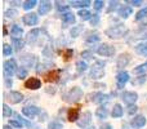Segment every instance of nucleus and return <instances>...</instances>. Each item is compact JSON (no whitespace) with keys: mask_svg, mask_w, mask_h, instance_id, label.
<instances>
[{"mask_svg":"<svg viewBox=\"0 0 147 129\" xmlns=\"http://www.w3.org/2000/svg\"><path fill=\"white\" fill-rule=\"evenodd\" d=\"M121 99L124 101V103L132 106V105H134L136 101L138 99V94L136 93V92H124V93L121 94Z\"/></svg>","mask_w":147,"mask_h":129,"instance_id":"obj_8","label":"nucleus"},{"mask_svg":"<svg viewBox=\"0 0 147 129\" xmlns=\"http://www.w3.org/2000/svg\"><path fill=\"white\" fill-rule=\"evenodd\" d=\"M39 35H40V30H39V28H32V30L26 35V40L25 41L27 44H30V45H34V44L38 41Z\"/></svg>","mask_w":147,"mask_h":129,"instance_id":"obj_12","label":"nucleus"},{"mask_svg":"<svg viewBox=\"0 0 147 129\" xmlns=\"http://www.w3.org/2000/svg\"><path fill=\"white\" fill-rule=\"evenodd\" d=\"M81 57H83V59H90L93 58V53H92V51H84L81 52Z\"/></svg>","mask_w":147,"mask_h":129,"instance_id":"obj_50","label":"nucleus"},{"mask_svg":"<svg viewBox=\"0 0 147 129\" xmlns=\"http://www.w3.org/2000/svg\"><path fill=\"white\" fill-rule=\"evenodd\" d=\"M12 84H13L12 79H5V86H7V88H10V86H12Z\"/></svg>","mask_w":147,"mask_h":129,"instance_id":"obj_54","label":"nucleus"},{"mask_svg":"<svg viewBox=\"0 0 147 129\" xmlns=\"http://www.w3.org/2000/svg\"><path fill=\"white\" fill-rule=\"evenodd\" d=\"M83 30H84L83 25H76L70 30V35H71L72 38H78V36H80V34L83 32Z\"/></svg>","mask_w":147,"mask_h":129,"instance_id":"obj_30","label":"nucleus"},{"mask_svg":"<svg viewBox=\"0 0 147 129\" xmlns=\"http://www.w3.org/2000/svg\"><path fill=\"white\" fill-rule=\"evenodd\" d=\"M61 72H62L61 70H56V71H53V72H51L49 74V76H48V81H57Z\"/></svg>","mask_w":147,"mask_h":129,"instance_id":"obj_38","label":"nucleus"},{"mask_svg":"<svg viewBox=\"0 0 147 129\" xmlns=\"http://www.w3.org/2000/svg\"><path fill=\"white\" fill-rule=\"evenodd\" d=\"M61 17H62V22L66 23V25H72V23H75V16H74V13H71V12L63 13Z\"/></svg>","mask_w":147,"mask_h":129,"instance_id":"obj_25","label":"nucleus"},{"mask_svg":"<svg viewBox=\"0 0 147 129\" xmlns=\"http://www.w3.org/2000/svg\"><path fill=\"white\" fill-rule=\"evenodd\" d=\"M25 86L27 89H31V91H36V89L41 88V80L38 78H30L26 80Z\"/></svg>","mask_w":147,"mask_h":129,"instance_id":"obj_13","label":"nucleus"},{"mask_svg":"<svg viewBox=\"0 0 147 129\" xmlns=\"http://www.w3.org/2000/svg\"><path fill=\"white\" fill-rule=\"evenodd\" d=\"M13 114V111H12V109H10L8 105H3V118H9L10 115Z\"/></svg>","mask_w":147,"mask_h":129,"instance_id":"obj_39","label":"nucleus"},{"mask_svg":"<svg viewBox=\"0 0 147 129\" xmlns=\"http://www.w3.org/2000/svg\"><path fill=\"white\" fill-rule=\"evenodd\" d=\"M20 59L23 67H34L36 65V57L34 54H23Z\"/></svg>","mask_w":147,"mask_h":129,"instance_id":"obj_11","label":"nucleus"},{"mask_svg":"<svg viewBox=\"0 0 147 129\" xmlns=\"http://www.w3.org/2000/svg\"><path fill=\"white\" fill-rule=\"evenodd\" d=\"M3 129H12V127H10V125H4Z\"/></svg>","mask_w":147,"mask_h":129,"instance_id":"obj_56","label":"nucleus"},{"mask_svg":"<svg viewBox=\"0 0 147 129\" xmlns=\"http://www.w3.org/2000/svg\"><path fill=\"white\" fill-rule=\"evenodd\" d=\"M78 16L83 21H90V18L93 17V14H92L88 9H80V10H79V13H78Z\"/></svg>","mask_w":147,"mask_h":129,"instance_id":"obj_29","label":"nucleus"},{"mask_svg":"<svg viewBox=\"0 0 147 129\" xmlns=\"http://www.w3.org/2000/svg\"><path fill=\"white\" fill-rule=\"evenodd\" d=\"M146 81V75H141V76H138V78H136L134 80L132 81V84L133 85H141V84H143Z\"/></svg>","mask_w":147,"mask_h":129,"instance_id":"obj_45","label":"nucleus"},{"mask_svg":"<svg viewBox=\"0 0 147 129\" xmlns=\"http://www.w3.org/2000/svg\"><path fill=\"white\" fill-rule=\"evenodd\" d=\"M129 74L127 71H120L116 75V86L117 89H123L125 86V84L129 81Z\"/></svg>","mask_w":147,"mask_h":129,"instance_id":"obj_7","label":"nucleus"},{"mask_svg":"<svg viewBox=\"0 0 147 129\" xmlns=\"http://www.w3.org/2000/svg\"><path fill=\"white\" fill-rule=\"evenodd\" d=\"M43 54H44V57H48V58L53 57V51H52V47L51 45L45 47V48L43 49Z\"/></svg>","mask_w":147,"mask_h":129,"instance_id":"obj_47","label":"nucleus"},{"mask_svg":"<svg viewBox=\"0 0 147 129\" xmlns=\"http://www.w3.org/2000/svg\"><path fill=\"white\" fill-rule=\"evenodd\" d=\"M123 115H124V109L121 107V105H119V103L114 105V109H112L111 116L114 118V119H119V118H121Z\"/></svg>","mask_w":147,"mask_h":129,"instance_id":"obj_20","label":"nucleus"},{"mask_svg":"<svg viewBox=\"0 0 147 129\" xmlns=\"http://www.w3.org/2000/svg\"><path fill=\"white\" fill-rule=\"evenodd\" d=\"M133 13V8L129 7V5H121L117 10V14H119L120 18H128L130 14Z\"/></svg>","mask_w":147,"mask_h":129,"instance_id":"obj_19","label":"nucleus"},{"mask_svg":"<svg viewBox=\"0 0 147 129\" xmlns=\"http://www.w3.org/2000/svg\"><path fill=\"white\" fill-rule=\"evenodd\" d=\"M27 68L26 67H18V70H17V74H16V75H17V78L18 79H25V78H27Z\"/></svg>","mask_w":147,"mask_h":129,"instance_id":"obj_35","label":"nucleus"},{"mask_svg":"<svg viewBox=\"0 0 147 129\" xmlns=\"http://www.w3.org/2000/svg\"><path fill=\"white\" fill-rule=\"evenodd\" d=\"M36 4H38V1H36V0H27V1H23L22 3V8L25 10H31Z\"/></svg>","mask_w":147,"mask_h":129,"instance_id":"obj_32","label":"nucleus"},{"mask_svg":"<svg viewBox=\"0 0 147 129\" xmlns=\"http://www.w3.org/2000/svg\"><path fill=\"white\" fill-rule=\"evenodd\" d=\"M76 68H78L79 72H84V71L88 70V65H86L85 61H83V59H81V61L76 62Z\"/></svg>","mask_w":147,"mask_h":129,"instance_id":"obj_37","label":"nucleus"},{"mask_svg":"<svg viewBox=\"0 0 147 129\" xmlns=\"http://www.w3.org/2000/svg\"><path fill=\"white\" fill-rule=\"evenodd\" d=\"M136 52H137L140 56H147V41H141L136 45Z\"/></svg>","mask_w":147,"mask_h":129,"instance_id":"obj_22","label":"nucleus"},{"mask_svg":"<svg viewBox=\"0 0 147 129\" xmlns=\"http://www.w3.org/2000/svg\"><path fill=\"white\" fill-rule=\"evenodd\" d=\"M22 21L27 26H36L39 23V16L36 13H27L22 17Z\"/></svg>","mask_w":147,"mask_h":129,"instance_id":"obj_9","label":"nucleus"},{"mask_svg":"<svg viewBox=\"0 0 147 129\" xmlns=\"http://www.w3.org/2000/svg\"><path fill=\"white\" fill-rule=\"evenodd\" d=\"M52 3L51 1H41L40 3V5H39V14L40 16H45V14H48L49 12L52 10Z\"/></svg>","mask_w":147,"mask_h":129,"instance_id":"obj_18","label":"nucleus"},{"mask_svg":"<svg viewBox=\"0 0 147 129\" xmlns=\"http://www.w3.org/2000/svg\"><path fill=\"white\" fill-rule=\"evenodd\" d=\"M127 3H128V4L134 5V7H141V5L143 4L142 0H129V1H127Z\"/></svg>","mask_w":147,"mask_h":129,"instance_id":"obj_52","label":"nucleus"},{"mask_svg":"<svg viewBox=\"0 0 147 129\" xmlns=\"http://www.w3.org/2000/svg\"><path fill=\"white\" fill-rule=\"evenodd\" d=\"M30 129H40V128H39V127H36V125H34V124H32V125H31V128H30Z\"/></svg>","mask_w":147,"mask_h":129,"instance_id":"obj_57","label":"nucleus"},{"mask_svg":"<svg viewBox=\"0 0 147 129\" xmlns=\"http://www.w3.org/2000/svg\"><path fill=\"white\" fill-rule=\"evenodd\" d=\"M48 129H63V125L59 122H57V120H53L52 123H49Z\"/></svg>","mask_w":147,"mask_h":129,"instance_id":"obj_43","label":"nucleus"},{"mask_svg":"<svg viewBox=\"0 0 147 129\" xmlns=\"http://www.w3.org/2000/svg\"><path fill=\"white\" fill-rule=\"evenodd\" d=\"M48 68H52V63H49V62H47V63H39L38 67H36V71H38L39 74H43V72H45Z\"/></svg>","mask_w":147,"mask_h":129,"instance_id":"obj_34","label":"nucleus"},{"mask_svg":"<svg viewBox=\"0 0 147 129\" xmlns=\"http://www.w3.org/2000/svg\"><path fill=\"white\" fill-rule=\"evenodd\" d=\"M4 16L5 18H14L16 16H18V12L16 9H8L4 12Z\"/></svg>","mask_w":147,"mask_h":129,"instance_id":"obj_44","label":"nucleus"},{"mask_svg":"<svg viewBox=\"0 0 147 129\" xmlns=\"http://www.w3.org/2000/svg\"><path fill=\"white\" fill-rule=\"evenodd\" d=\"M72 54H74V51H72V49H67V51H65L63 56L66 57V58H70V57H72Z\"/></svg>","mask_w":147,"mask_h":129,"instance_id":"obj_53","label":"nucleus"},{"mask_svg":"<svg viewBox=\"0 0 147 129\" xmlns=\"http://www.w3.org/2000/svg\"><path fill=\"white\" fill-rule=\"evenodd\" d=\"M8 97H9L8 99L10 101V103H13V105H17V103H20V102L23 101V94L21 93V92H17V91H10L9 94H8Z\"/></svg>","mask_w":147,"mask_h":129,"instance_id":"obj_16","label":"nucleus"},{"mask_svg":"<svg viewBox=\"0 0 147 129\" xmlns=\"http://www.w3.org/2000/svg\"><path fill=\"white\" fill-rule=\"evenodd\" d=\"M132 39H134V40H137V39L145 40V39H147V31H145V27H141V28H138L137 31H134Z\"/></svg>","mask_w":147,"mask_h":129,"instance_id":"obj_27","label":"nucleus"},{"mask_svg":"<svg viewBox=\"0 0 147 129\" xmlns=\"http://www.w3.org/2000/svg\"><path fill=\"white\" fill-rule=\"evenodd\" d=\"M137 110H138V107L136 106V105H132V106H129L128 107V110H127V112L129 115H133V114H136L137 112Z\"/></svg>","mask_w":147,"mask_h":129,"instance_id":"obj_51","label":"nucleus"},{"mask_svg":"<svg viewBox=\"0 0 147 129\" xmlns=\"http://www.w3.org/2000/svg\"><path fill=\"white\" fill-rule=\"evenodd\" d=\"M147 17V5L145 8H142L141 10H138L137 13H136V17H134V20L136 21H141L142 18H146Z\"/></svg>","mask_w":147,"mask_h":129,"instance_id":"obj_33","label":"nucleus"},{"mask_svg":"<svg viewBox=\"0 0 147 129\" xmlns=\"http://www.w3.org/2000/svg\"><path fill=\"white\" fill-rule=\"evenodd\" d=\"M22 114L25 115L26 118H28V119H32L36 115L41 114V109H39V107H36V106H25L22 109Z\"/></svg>","mask_w":147,"mask_h":129,"instance_id":"obj_6","label":"nucleus"},{"mask_svg":"<svg viewBox=\"0 0 147 129\" xmlns=\"http://www.w3.org/2000/svg\"><path fill=\"white\" fill-rule=\"evenodd\" d=\"M119 4H120L119 1H110V5H109V8H107V13H111V12H114V10H116Z\"/></svg>","mask_w":147,"mask_h":129,"instance_id":"obj_46","label":"nucleus"},{"mask_svg":"<svg viewBox=\"0 0 147 129\" xmlns=\"http://www.w3.org/2000/svg\"><path fill=\"white\" fill-rule=\"evenodd\" d=\"M67 119H69L70 122H76L78 123V120L80 119V111H79V109H70Z\"/></svg>","mask_w":147,"mask_h":129,"instance_id":"obj_23","label":"nucleus"},{"mask_svg":"<svg viewBox=\"0 0 147 129\" xmlns=\"http://www.w3.org/2000/svg\"><path fill=\"white\" fill-rule=\"evenodd\" d=\"M99 129H114V128H112V125H111V124L106 123V124H103V125H102V127L99 128Z\"/></svg>","mask_w":147,"mask_h":129,"instance_id":"obj_55","label":"nucleus"},{"mask_svg":"<svg viewBox=\"0 0 147 129\" xmlns=\"http://www.w3.org/2000/svg\"><path fill=\"white\" fill-rule=\"evenodd\" d=\"M9 125L13 128H17V129H22V123L20 122V120H10L9 122Z\"/></svg>","mask_w":147,"mask_h":129,"instance_id":"obj_49","label":"nucleus"},{"mask_svg":"<svg viewBox=\"0 0 147 129\" xmlns=\"http://www.w3.org/2000/svg\"><path fill=\"white\" fill-rule=\"evenodd\" d=\"M92 79L94 80H99L105 76V62L102 61H97L96 63L90 67V72H89Z\"/></svg>","mask_w":147,"mask_h":129,"instance_id":"obj_4","label":"nucleus"},{"mask_svg":"<svg viewBox=\"0 0 147 129\" xmlns=\"http://www.w3.org/2000/svg\"><path fill=\"white\" fill-rule=\"evenodd\" d=\"M99 22H101V17H99V14H93V17L90 18V25L92 26H98Z\"/></svg>","mask_w":147,"mask_h":129,"instance_id":"obj_48","label":"nucleus"},{"mask_svg":"<svg viewBox=\"0 0 147 129\" xmlns=\"http://www.w3.org/2000/svg\"><path fill=\"white\" fill-rule=\"evenodd\" d=\"M103 5H105L103 0H94L93 1V7H94V9H96L97 12H99V10L103 9Z\"/></svg>","mask_w":147,"mask_h":129,"instance_id":"obj_42","label":"nucleus"},{"mask_svg":"<svg viewBox=\"0 0 147 129\" xmlns=\"http://www.w3.org/2000/svg\"><path fill=\"white\" fill-rule=\"evenodd\" d=\"M96 116L98 118V119H101V120L106 119V118L109 116V110H107L105 106L98 107V109L96 110Z\"/></svg>","mask_w":147,"mask_h":129,"instance_id":"obj_28","label":"nucleus"},{"mask_svg":"<svg viewBox=\"0 0 147 129\" xmlns=\"http://www.w3.org/2000/svg\"><path fill=\"white\" fill-rule=\"evenodd\" d=\"M13 51H14V49H13L9 44H4V45H3V56L10 57L12 56V53H13Z\"/></svg>","mask_w":147,"mask_h":129,"instance_id":"obj_36","label":"nucleus"},{"mask_svg":"<svg viewBox=\"0 0 147 129\" xmlns=\"http://www.w3.org/2000/svg\"><path fill=\"white\" fill-rule=\"evenodd\" d=\"M133 72L138 74V75H145V74L147 72V62H146V63H142V65L137 66V67L133 70Z\"/></svg>","mask_w":147,"mask_h":129,"instance_id":"obj_31","label":"nucleus"},{"mask_svg":"<svg viewBox=\"0 0 147 129\" xmlns=\"http://www.w3.org/2000/svg\"><path fill=\"white\" fill-rule=\"evenodd\" d=\"M145 25L147 26V17H146V21H145V23H143V25H142V27H143V26H145Z\"/></svg>","mask_w":147,"mask_h":129,"instance_id":"obj_58","label":"nucleus"},{"mask_svg":"<svg viewBox=\"0 0 147 129\" xmlns=\"http://www.w3.org/2000/svg\"><path fill=\"white\" fill-rule=\"evenodd\" d=\"M18 66L14 58L7 59V61L3 63V74H4V79H12V76L14 74H17Z\"/></svg>","mask_w":147,"mask_h":129,"instance_id":"obj_3","label":"nucleus"},{"mask_svg":"<svg viewBox=\"0 0 147 129\" xmlns=\"http://www.w3.org/2000/svg\"><path fill=\"white\" fill-rule=\"evenodd\" d=\"M129 62H130V56L128 53H123L117 57L116 66H117V68H124V67H127Z\"/></svg>","mask_w":147,"mask_h":129,"instance_id":"obj_17","label":"nucleus"},{"mask_svg":"<svg viewBox=\"0 0 147 129\" xmlns=\"http://www.w3.org/2000/svg\"><path fill=\"white\" fill-rule=\"evenodd\" d=\"M92 4V1H89V0H72V1H70V5L71 7H75V8H88L89 5Z\"/></svg>","mask_w":147,"mask_h":129,"instance_id":"obj_21","label":"nucleus"},{"mask_svg":"<svg viewBox=\"0 0 147 129\" xmlns=\"http://www.w3.org/2000/svg\"><path fill=\"white\" fill-rule=\"evenodd\" d=\"M22 34H23V30H22L21 26H18V25H13L12 26V28H10V35H12V38L21 39Z\"/></svg>","mask_w":147,"mask_h":129,"instance_id":"obj_24","label":"nucleus"},{"mask_svg":"<svg viewBox=\"0 0 147 129\" xmlns=\"http://www.w3.org/2000/svg\"><path fill=\"white\" fill-rule=\"evenodd\" d=\"M56 4H57V9L59 10V12H62V14L63 13H67L69 12V5H65V4H62L61 1H56Z\"/></svg>","mask_w":147,"mask_h":129,"instance_id":"obj_41","label":"nucleus"},{"mask_svg":"<svg viewBox=\"0 0 147 129\" xmlns=\"http://www.w3.org/2000/svg\"><path fill=\"white\" fill-rule=\"evenodd\" d=\"M85 41H86V43H97V41H99V35L96 32V34H93V35L86 36Z\"/></svg>","mask_w":147,"mask_h":129,"instance_id":"obj_40","label":"nucleus"},{"mask_svg":"<svg viewBox=\"0 0 147 129\" xmlns=\"http://www.w3.org/2000/svg\"><path fill=\"white\" fill-rule=\"evenodd\" d=\"M92 123V112L85 111L83 114V116L80 118V120H78V125L80 128H86Z\"/></svg>","mask_w":147,"mask_h":129,"instance_id":"obj_14","label":"nucleus"},{"mask_svg":"<svg viewBox=\"0 0 147 129\" xmlns=\"http://www.w3.org/2000/svg\"><path fill=\"white\" fill-rule=\"evenodd\" d=\"M97 53L103 57H112L115 54V48L112 45H109V44H101L97 48Z\"/></svg>","mask_w":147,"mask_h":129,"instance_id":"obj_5","label":"nucleus"},{"mask_svg":"<svg viewBox=\"0 0 147 129\" xmlns=\"http://www.w3.org/2000/svg\"><path fill=\"white\" fill-rule=\"evenodd\" d=\"M146 123H147L146 116H143V115H136V116L132 119V122H130V125H132L134 129H141V128L145 127Z\"/></svg>","mask_w":147,"mask_h":129,"instance_id":"obj_10","label":"nucleus"},{"mask_svg":"<svg viewBox=\"0 0 147 129\" xmlns=\"http://www.w3.org/2000/svg\"><path fill=\"white\" fill-rule=\"evenodd\" d=\"M12 47L16 52H20L21 49H23V47H25V41H23L22 39L12 38Z\"/></svg>","mask_w":147,"mask_h":129,"instance_id":"obj_26","label":"nucleus"},{"mask_svg":"<svg viewBox=\"0 0 147 129\" xmlns=\"http://www.w3.org/2000/svg\"><path fill=\"white\" fill-rule=\"evenodd\" d=\"M86 129H96V128H94V125H93V127H88Z\"/></svg>","mask_w":147,"mask_h":129,"instance_id":"obj_59","label":"nucleus"},{"mask_svg":"<svg viewBox=\"0 0 147 129\" xmlns=\"http://www.w3.org/2000/svg\"><path fill=\"white\" fill-rule=\"evenodd\" d=\"M90 101L93 103H103V102L109 101V96L107 94H103L102 92H97L94 94H90Z\"/></svg>","mask_w":147,"mask_h":129,"instance_id":"obj_15","label":"nucleus"},{"mask_svg":"<svg viewBox=\"0 0 147 129\" xmlns=\"http://www.w3.org/2000/svg\"><path fill=\"white\" fill-rule=\"evenodd\" d=\"M81 97H83V91H81V88L74 86V88H71L69 92H66V93L62 96V98L66 102H69V103H76V102H79L81 99Z\"/></svg>","mask_w":147,"mask_h":129,"instance_id":"obj_2","label":"nucleus"},{"mask_svg":"<svg viewBox=\"0 0 147 129\" xmlns=\"http://www.w3.org/2000/svg\"><path fill=\"white\" fill-rule=\"evenodd\" d=\"M105 34L111 39H119V38H124L127 35L128 28L125 25H116V26H112V27L107 28L105 31Z\"/></svg>","mask_w":147,"mask_h":129,"instance_id":"obj_1","label":"nucleus"}]
</instances>
